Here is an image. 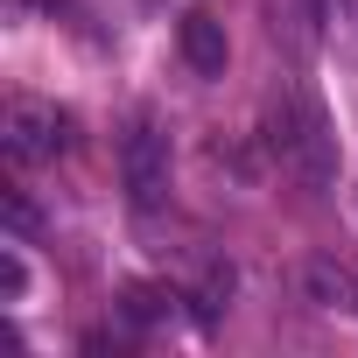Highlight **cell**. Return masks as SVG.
I'll return each instance as SVG.
<instances>
[{
	"label": "cell",
	"mask_w": 358,
	"mask_h": 358,
	"mask_svg": "<svg viewBox=\"0 0 358 358\" xmlns=\"http://www.w3.org/2000/svg\"><path fill=\"white\" fill-rule=\"evenodd\" d=\"M267 155L295 190H330L337 183V134H330L323 99L302 78H281L267 92Z\"/></svg>",
	"instance_id": "6da1fadb"
},
{
	"label": "cell",
	"mask_w": 358,
	"mask_h": 358,
	"mask_svg": "<svg viewBox=\"0 0 358 358\" xmlns=\"http://www.w3.org/2000/svg\"><path fill=\"white\" fill-rule=\"evenodd\" d=\"M71 141H78V120L50 99H8V113H0V148L15 169H50L57 155H71Z\"/></svg>",
	"instance_id": "7a4b0ae2"
},
{
	"label": "cell",
	"mask_w": 358,
	"mask_h": 358,
	"mask_svg": "<svg viewBox=\"0 0 358 358\" xmlns=\"http://www.w3.org/2000/svg\"><path fill=\"white\" fill-rule=\"evenodd\" d=\"M120 183L134 197V211H162L169 204V134L155 113H134L120 134Z\"/></svg>",
	"instance_id": "3957f363"
},
{
	"label": "cell",
	"mask_w": 358,
	"mask_h": 358,
	"mask_svg": "<svg viewBox=\"0 0 358 358\" xmlns=\"http://www.w3.org/2000/svg\"><path fill=\"white\" fill-rule=\"evenodd\" d=\"M260 15H267V43L288 57V64H309L330 29H323V0H260Z\"/></svg>",
	"instance_id": "277c9868"
},
{
	"label": "cell",
	"mask_w": 358,
	"mask_h": 358,
	"mask_svg": "<svg viewBox=\"0 0 358 358\" xmlns=\"http://www.w3.org/2000/svg\"><path fill=\"white\" fill-rule=\"evenodd\" d=\"M176 50H183V64H190L197 78H218V71H225V57H232L225 22H218L211 8H190L183 22H176Z\"/></svg>",
	"instance_id": "5b68a950"
},
{
	"label": "cell",
	"mask_w": 358,
	"mask_h": 358,
	"mask_svg": "<svg viewBox=\"0 0 358 358\" xmlns=\"http://www.w3.org/2000/svg\"><path fill=\"white\" fill-rule=\"evenodd\" d=\"M302 295H309L316 309H358V274L337 267V260H309V267H302Z\"/></svg>",
	"instance_id": "8992f818"
},
{
	"label": "cell",
	"mask_w": 358,
	"mask_h": 358,
	"mask_svg": "<svg viewBox=\"0 0 358 358\" xmlns=\"http://www.w3.org/2000/svg\"><path fill=\"white\" fill-rule=\"evenodd\" d=\"M323 29L344 64H358V0H323Z\"/></svg>",
	"instance_id": "52a82bcc"
},
{
	"label": "cell",
	"mask_w": 358,
	"mask_h": 358,
	"mask_svg": "<svg viewBox=\"0 0 358 358\" xmlns=\"http://www.w3.org/2000/svg\"><path fill=\"white\" fill-rule=\"evenodd\" d=\"M22 8H57V0H22Z\"/></svg>",
	"instance_id": "ba28073f"
}]
</instances>
